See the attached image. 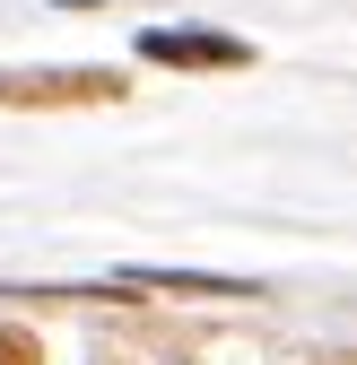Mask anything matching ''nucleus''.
<instances>
[{"mask_svg":"<svg viewBox=\"0 0 357 365\" xmlns=\"http://www.w3.org/2000/svg\"><path fill=\"white\" fill-rule=\"evenodd\" d=\"M140 61H174V70H236L244 43L236 35H192V26H149L140 35Z\"/></svg>","mask_w":357,"mask_h":365,"instance_id":"nucleus-1","label":"nucleus"},{"mask_svg":"<svg viewBox=\"0 0 357 365\" xmlns=\"http://www.w3.org/2000/svg\"><path fill=\"white\" fill-rule=\"evenodd\" d=\"M114 105L122 78H96V70H53V78H0V105Z\"/></svg>","mask_w":357,"mask_h":365,"instance_id":"nucleus-2","label":"nucleus"},{"mask_svg":"<svg viewBox=\"0 0 357 365\" xmlns=\"http://www.w3.org/2000/svg\"><path fill=\"white\" fill-rule=\"evenodd\" d=\"M0 365H35V339H18V331H0Z\"/></svg>","mask_w":357,"mask_h":365,"instance_id":"nucleus-3","label":"nucleus"}]
</instances>
